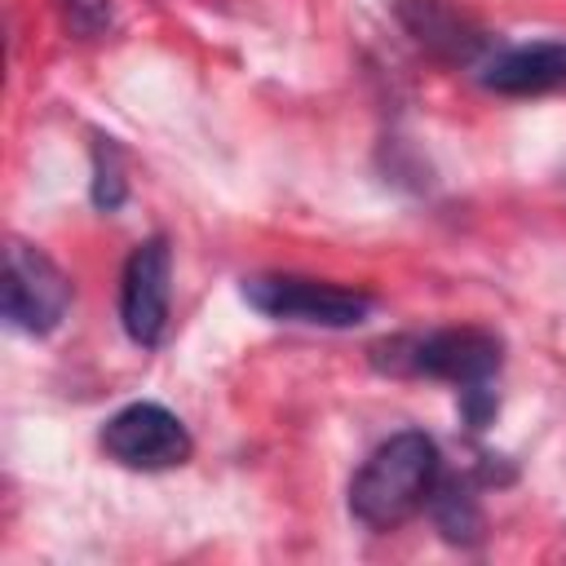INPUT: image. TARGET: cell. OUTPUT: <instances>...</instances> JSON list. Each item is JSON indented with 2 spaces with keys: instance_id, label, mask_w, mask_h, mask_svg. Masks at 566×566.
I'll use <instances>...</instances> for the list:
<instances>
[{
  "instance_id": "6da1fadb",
  "label": "cell",
  "mask_w": 566,
  "mask_h": 566,
  "mask_svg": "<svg viewBox=\"0 0 566 566\" xmlns=\"http://www.w3.org/2000/svg\"><path fill=\"white\" fill-rule=\"evenodd\" d=\"M442 478L438 442L420 429L385 438L349 482V513L367 531H394L416 517Z\"/></svg>"
},
{
  "instance_id": "7a4b0ae2",
  "label": "cell",
  "mask_w": 566,
  "mask_h": 566,
  "mask_svg": "<svg viewBox=\"0 0 566 566\" xmlns=\"http://www.w3.org/2000/svg\"><path fill=\"white\" fill-rule=\"evenodd\" d=\"M371 363L389 376H429L455 389L491 385L504 363V345L486 327H433L420 336H389L371 345Z\"/></svg>"
},
{
  "instance_id": "3957f363",
  "label": "cell",
  "mask_w": 566,
  "mask_h": 566,
  "mask_svg": "<svg viewBox=\"0 0 566 566\" xmlns=\"http://www.w3.org/2000/svg\"><path fill=\"white\" fill-rule=\"evenodd\" d=\"M243 301L274 318V323H301V327H358L371 314V296L358 287H340V283H323V279H305V274H252L243 279Z\"/></svg>"
},
{
  "instance_id": "277c9868",
  "label": "cell",
  "mask_w": 566,
  "mask_h": 566,
  "mask_svg": "<svg viewBox=\"0 0 566 566\" xmlns=\"http://www.w3.org/2000/svg\"><path fill=\"white\" fill-rule=\"evenodd\" d=\"M0 305H4V323L13 332L49 336L62 327V318L71 310V279L62 274V265L49 252H40L22 239H9Z\"/></svg>"
},
{
  "instance_id": "5b68a950",
  "label": "cell",
  "mask_w": 566,
  "mask_h": 566,
  "mask_svg": "<svg viewBox=\"0 0 566 566\" xmlns=\"http://www.w3.org/2000/svg\"><path fill=\"white\" fill-rule=\"evenodd\" d=\"M106 460H115L119 469L133 473H164L190 460L195 442L186 433V424L177 420V411L159 407V402H128L119 407L102 433H97Z\"/></svg>"
},
{
  "instance_id": "8992f818",
  "label": "cell",
  "mask_w": 566,
  "mask_h": 566,
  "mask_svg": "<svg viewBox=\"0 0 566 566\" xmlns=\"http://www.w3.org/2000/svg\"><path fill=\"white\" fill-rule=\"evenodd\" d=\"M172 310V248L164 234L142 239L119 274V323L124 336L142 349H155L168 332Z\"/></svg>"
},
{
  "instance_id": "52a82bcc",
  "label": "cell",
  "mask_w": 566,
  "mask_h": 566,
  "mask_svg": "<svg viewBox=\"0 0 566 566\" xmlns=\"http://www.w3.org/2000/svg\"><path fill=\"white\" fill-rule=\"evenodd\" d=\"M482 88L500 97H539L566 88V40H531L495 49L478 62Z\"/></svg>"
},
{
  "instance_id": "ba28073f",
  "label": "cell",
  "mask_w": 566,
  "mask_h": 566,
  "mask_svg": "<svg viewBox=\"0 0 566 566\" xmlns=\"http://www.w3.org/2000/svg\"><path fill=\"white\" fill-rule=\"evenodd\" d=\"M398 18L416 35V44H424L429 53H438L447 62H478V53L486 44L482 31L447 0H398Z\"/></svg>"
},
{
  "instance_id": "9c48e42d",
  "label": "cell",
  "mask_w": 566,
  "mask_h": 566,
  "mask_svg": "<svg viewBox=\"0 0 566 566\" xmlns=\"http://www.w3.org/2000/svg\"><path fill=\"white\" fill-rule=\"evenodd\" d=\"M429 509H433L438 531H442L451 544H478V539H482L486 517H482L478 495H473L469 482H460V478H447V482H442V478H438V486H433V495H429Z\"/></svg>"
},
{
  "instance_id": "30bf717a",
  "label": "cell",
  "mask_w": 566,
  "mask_h": 566,
  "mask_svg": "<svg viewBox=\"0 0 566 566\" xmlns=\"http://www.w3.org/2000/svg\"><path fill=\"white\" fill-rule=\"evenodd\" d=\"M128 195V177H124V164H119V150L111 137H102L93 146V203L102 212H115Z\"/></svg>"
},
{
  "instance_id": "8fae6325",
  "label": "cell",
  "mask_w": 566,
  "mask_h": 566,
  "mask_svg": "<svg viewBox=\"0 0 566 566\" xmlns=\"http://www.w3.org/2000/svg\"><path fill=\"white\" fill-rule=\"evenodd\" d=\"M57 9H62L66 31L80 40H93L111 27V0H57Z\"/></svg>"
}]
</instances>
